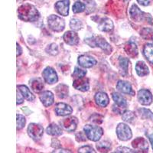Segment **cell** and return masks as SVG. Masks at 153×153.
I'll use <instances>...</instances> for the list:
<instances>
[{"mask_svg": "<svg viewBox=\"0 0 153 153\" xmlns=\"http://www.w3.org/2000/svg\"><path fill=\"white\" fill-rule=\"evenodd\" d=\"M18 15L19 19L25 22H35L40 16L38 9L29 3H25L19 7Z\"/></svg>", "mask_w": 153, "mask_h": 153, "instance_id": "6da1fadb", "label": "cell"}, {"mask_svg": "<svg viewBox=\"0 0 153 153\" xmlns=\"http://www.w3.org/2000/svg\"><path fill=\"white\" fill-rule=\"evenodd\" d=\"M84 131L87 137L90 140L94 142H97L100 140V139L103 134V129L100 126H97L86 125L84 127Z\"/></svg>", "mask_w": 153, "mask_h": 153, "instance_id": "7a4b0ae2", "label": "cell"}, {"mask_svg": "<svg viewBox=\"0 0 153 153\" xmlns=\"http://www.w3.org/2000/svg\"><path fill=\"white\" fill-rule=\"evenodd\" d=\"M48 25L51 29L56 32L62 31L65 27V20L55 15H51L49 16L48 19Z\"/></svg>", "mask_w": 153, "mask_h": 153, "instance_id": "3957f363", "label": "cell"}, {"mask_svg": "<svg viewBox=\"0 0 153 153\" xmlns=\"http://www.w3.org/2000/svg\"><path fill=\"white\" fill-rule=\"evenodd\" d=\"M117 134L119 139L122 141H127L132 138L131 129L125 123H120L117 128Z\"/></svg>", "mask_w": 153, "mask_h": 153, "instance_id": "277c9868", "label": "cell"}, {"mask_svg": "<svg viewBox=\"0 0 153 153\" xmlns=\"http://www.w3.org/2000/svg\"><path fill=\"white\" fill-rule=\"evenodd\" d=\"M129 15L131 18L136 22H143L144 20H148V18H151L149 14H146L139 9L136 5H132L129 10Z\"/></svg>", "mask_w": 153, "mask_h": 153, "instance_id": "5b68a950", "label": "cell"}, {"mask_svg": "<svg viewBox=\"0 0 153 153\" xmlns=\"http://www.w3.org/2000/svg\"><path fill=\"white\" fill-rule=\"evenodd\" d=\"M28 133L34 140H39L42 139L44 133V128L39 124L31 123L28 127Z\"/></svg>", "mask_w": 153, "mask_h": 153, "instance_id": "8992f818", "label": "cell"}, {"mask_svg": "<svg viewBox=\"0 0 153 153\" xmlns=\"http://www.w3.org/2000/svg\"><path fill=\"white\" fill-rule=\"evenodd\" d=\"M92 44L91 45V47H99L103 51H104L106 54H110L112 51V48L110 45L102 37H95V38H91Z\"/></svg>", "mask_w": 153, "mask_h": 153, "instance_id": "52a82bcc", "label": "cell"}, {"mask_svg": "<svg viewBox=\"0 0 153 153\" xmlns=\"http://www.w3.org/2000/svg\"><path fill=\"white\" fill-rule=\"evenodd\" d=\"M132 146L135 151L138 152H146L149 150V145L144 138L138 137L134 139L132 143Z\"/></svg>", "mask_w": 153, "mask_h": 153, "instance_id": "ba28073f", "label": "cell"}, {"mask_svg": "<svg viewBox=\"0 0 153 153\" xmlns=\"http://www.w3.org/2000/svg\"><path fill=\"white\" fill-rule=\"evenodd\" d=\"M42 76H43L45 81L49 84H55L56 82L57 81V80H58L57 73L51 67H48V68H46L44 70L43 73H42Z\"/></svg>", "mask_w": 153, "mask_h": 153, "instance_id": "9c48e42d", "label": "cell"}, {"mask_svg": "<svg viewBox=\"0 0 153 153\" xmlns=\"http://www.w3.org/2000/svg\"><path fill=\"white\" fill-rule=\"evenodd\" d=\"M61 123L62 127L65 130L68 131V132H73V131L76 129V126H77V123H78V120H77L76 117H70L62 120Z\"/></svg>", "mask_w": 153, "mask_h": 153, "instance_id": "30bf717a", "label": "cell"}, {"mask_svg": "<svg viewBox=\"0 0 153 153\" xmlns=\"http://www.w3.org/2000/svg\"><path fill=\"white\" fill-rule=\"evenodd\" d=\"M138 100L141 104L148 106L152 103L153 97L149 91H148V90H140L138 92Z\"/></svg>", "mask_w": 153, "mask_h": 153, "instance_id": "8fae6325", "label": "cell"}, {"mask_svg": "<svg viewBox=\"0 0 153 153\" xmlns=\"http://www.w3.org/2000/svg\"><path fill=\"white\" fill-rule=\"evenodd\" d=\"M97 60L89 55H81L78 57V64L83 68H91L97 65Z\"/></svg>", "mask_w": 153, "mask_h": 153, "instance_id": "7c38bea8", "label": "cell"}, {"mask_svg": "<svg viewBox=\"0 0 153 153\" xmlns=\"http://www.w3.org/2000/svg\"><path fill=\"white\" fill-rule=\"evenodd\" d=\"M69 6H70V0H62L59 2H56L54 7L57 12L61 16H67L69 13Z\"/></svg>", "mask_w": 153, "mask_h": 153, "instance_id": "4fadbf2b", "label": "cell"}, {"mask_svg": "<svg viewBox=\"0 0 153 153\" xmlns=\"http://www.w3.org/2000/svg\"><path fill=\"white\" fill-rule=\"evenodd\" d=\"M72 108L71 107V106L66 104V103H57L55 107V113L57 116L59 117H65V116H68V115L71 114Z\"/></svg>", "mask_w": 153, "mask_h": 153, "instance_id": "5bb4252c", "label": "cell"}, {"mask_svg": "<svg viewBox=\"0 0 153 153\" xmlns=\"http://www.w3.org/2000/svg\"><path fill=\"white\" fill-rule=\"evenodd\" d=\"M73 86L75 89L78 91H82V92H86L90 88V84H89L88 79L81 77V78L75 79L73 83Z\"/></svg>", "mask_w": 153, "mask_h": 153, "instance_id": "9a60e30c", "label": "cell"}, {"mask_svg": "<svg viewBox=\"0 0 153 153\" xmlns=\"http://www.w3.org/2000/svg\"><path fill=\"white\" fill-rule=\"evenodd\" d=\"M63 38L65 43L69 45H76L79 42V37L74 31H68L65 32Z\"/></svg>", "mask_w": 153, "mask_h": 153, "instance_id": "2e32d148", "label": "cell"}, {"mask_svg": "<svg viewBox=\"0 0 153 153\" xmlns=\"http://www.w3.org/2000/svg\"><path fill=\"white\" fill-rule=\"evenodd\" d=\"M40 100L44 106H46V107H48V106H51L54 103V94L51 91H44L43 93L40 94Z\"/></svg>", "mask_w": 153, "mask_h": 153, "instance_id": "e0dca14e", "label": "cell"}, {"mask_svg": "<svg viewBox=\"0 0 153 153\" xmlns=\"http://www.w3.org/2000/svg\"><path fill=\"white\" fill-rule=\"evenodd\" d=\"M117 88L118 89V91L123 93V94H130L132 96L135 94V92L132 90L131 84L128 83V82L124 81V80H119L117 84Z\"/></svg>", "mask_w": 153, "mask_h": 153, "instance_id": "ac0fdd59", "label": "cell"}, {"mask_svg": "<svg viewBox=\"0 0 153 153\" xmlns=\"http://www.w3.org/2000/svg\"><path fill=\"white\" fill-rule=\"evenodd\" d=\"M113 27H114V25H113V22L108 18H104V19H101L99 22V25H98V28L101 31H105V32L111 31L113 29Z\"/></svg>", "mask_w": 153, "mask_h": 153, "instance_id": "d6986e66", "label": "cell"}, {"mask_svg": "<svg viewBox=\"0 0 153 153\" xmlns=\"http://www.w3.org/2000/svg\"><path fill=\"white\" fill-rule=\"evenodd\" d=\"M95 101L100 107H106L109 104V97L104 92H98L95 95Z\"/></svg>", "mask_w": 153, "mask_h": 153, "instance_id": "ffe728a7", "label": "cell"}, {"mask_svg": "<svg viewBox=\"0 0 153 153\" xmlns=\"http://www.w3.org/2000/svg\"><path fill=\"white\" fill-rule=\"evenodd\" d=\"M124 49H125L126 53L129 55V57H132V58H135L136 57H137L138 54H139L137 46L133 42L127 43L124 47Z\"/></svg>", "mask_w": 153, "mask_h": 153, "instance_id": "44dd1931", "label": "cell"}, {"mask_svg": "<svg viewBox=\"0 0 153 153\" xmlns=\"http://www.w3.org/2000/svg\"><path fill=\"white\" fill-rule=\"evenodd\" d=\"M136 73L139 76H144L148 75L149 73V70L148 66L146 65L144 61H138L136 65Z\"/></svg>", "mask_w": 153, "mask_h": 153, "instance_id": "7402d4cb", "label": "cell"}, {"mask_svg": "<svg viewBox=\"0 0 153 153\" xmlns=\"http://www.w3.org/2000/svg\"><path fill=\"white\" fill-rule=\"evenodd\" d=\"M17 88L18 90L21 92V94H22L23 96V97L25 100H27L28 101H33L34 100H35V96L31 94L30 90L26 87V86L19 85L17 87Z\"/></svg>", "mask_w": 153, "mask_h": 153, "instance_id": "603a6c76", "label": "cell"}, {"mask_svg": "<svg viewBox=\"0 0 153 153\" xmlns=\"http://www.w3.org/2000/svg\"><path fill=\"white\" fill-rule=\"evenodd\" d=\"M46 132L48 135L53 136H59L62 134V129L59 126L55 123H51L48 126L46 129Z\"/></svg>", "mask_w": 153, "mask_h": 153, "instance_id": "cb8c5ba5", "label": "cell"}, {"mask_svg": "<svg viewBox=\"0 0 153 153\" xmlns=\"http://www.w3.org/2000/svg\"><path fill=\"white\" fill-rule=\"evenodd\" d=\"M56 95L61 99H65L68 96V87L65 84H59L55 88Z\"/></svg>", "mask_w": 153, "mask_h": 153, "instance_id": "d4e9b609", "label": "cell"}, {"mask_svg": "<svg viewBox=\"0 0 153 153\" xmlns=\"http://www.w3.org/2000/svg\"><path fill=\"white\" fill-rule=\"evenodd\" d=\"M119 64H120V74L123 76H126L128 72V67H129V60L126 58V57H120L119 59Z\"/></svg>", "mask_w": 153, "mask_h": 153, "instance_id": "484cf974", "label": "cell"}, {"mask_svg": "<svg viewBox=\"0 0 153 153\" xmlns=\"http://www.w3.org/2000/svg\"><path fill=\"white\" fill-rule=\"evenodd\" d=\"M30 84H31V87L32 89V91H35V93L41 92L44 88L43 82L39 78H35L31 80Z\"/></svg>", "mask_w": 153, "mask_h": 153, "instance_id": "4316f807", "label": "cell"}, {"mask_svg": "<svg viewBox=\"0 0 153 153\" xmlns=\"http://www.w3.org/2000/svg\"><path fill=\"white\" fill-rule=\"evenodd\" d=\"M113 100H114L115 103H117V106H119L120 107L125 108L127 106V103L126 99L123 97V96H121L120 94H118V93H113Z\"/></svg>", "mask_w": 153, "mask_h": 153, "instance_id": "83f0119b", "label": "cell"}, {"mask_svg": "<svg viewBox=\"0 0 153 153\" xmlns=\"http://www.w3.org/2000/svg\"><path fill=\"white\" fill-rule=\"evenodd\" d=\"M144 55L149 62L153 64V45L152 44H147L144 47Z\"/></svg>", "mask_w": 153, "mask_h": 153, "instance_id": "f1b7e54d", "label": "cell"}, {"mask_svg": "<svg viewBox=\"0 0 153 153\" xmlns=\"http://www.w3.org/2000/svg\"><path fill=\"white\" fill-rule=\"evenodd\" d=\"M140 35L146 40H153V29H152L151 28H143Z\"/></svg>", "mask_w": 153, "mask_h": 153, "instance_id": "f546056e", "label": "cell"}, {"mask_svg": "<svg viewBox=\"0 0 153 153\" xmlns=\"http://www.w3.org/2000/svg\"><path fill=\"white\" fill-rule=\"evenodd\" d=\"M70 27L73 31H77L81 29L82 27H83V24H82V22L80 19H72L70 22Z\"/></svg>", "mask_w": 153, "mask_h": 153, "instance_id": "4dcf8cb0", "label": "cell"}, {"mask_svg": "<svg viewBox=\"0 0 153 153\" xmlns=\"http://www.w3.org/2000/svg\"><path fill=\"white\" fill-rule=\"evenodd\" d=\"M122 118L124 122L132 123L136 120V115H135L134 113H132V111H126L123 114Z\"/></svg>", "mask_w": 153, "mask_h": 153, "instance_id": "1f68e13d", "label": "cell"}, {"mask_svg": "<svg viewBox=\"0 0 153 153\" xmlns=\"http://www.w3.org/2000/svg\"><path fill=\"white\" fill-rule=\"evenodd\" d=\"M138 111H139V113H140V115H141L143 118L153 120V113L149 110H148V109L142 108V109H139Z\"/></svg>", "mask_w": 153, "mask_h": 153, "instance_id": "d6a6232c", "label": "cell"}, {"mask_svg": "<svg viewBox=\"0 0 153 153\" xmlns=\"http://www.w3.org/2000/svg\"><path fill=\"white\" fill-rule=\"evenodd\" d=\"M86 9V5L80 2H76L73 5V12L74 13L83 12Z\"/></svg>", "mask_w": 153, "mask_h": 153, "instance_id": "836d02e7", "label": "cell"}, {"mask_svg": "<svg viewBox=\"0 0 153 153\" xmlns=\"http://www.w3.org/2000/svg\"><path fill=\"white\" fill-rule=\"evenodd\" d=\"M97 148L100 152H108L111 149V145L108 142H101L97 145Z\"/></svg>", "mask_w": 153, "mask_h": 153, "instance_id": "e575fe53", "label": "cell"}, {"mask_svg": "<svg viewBox=\"0 0 153 153\" xmlns=\"http://www.w3.org/2000/svg\"><path fill=\"white\" fill-rule=\"evenodd\" d=\"M86 74H87V71H84V70L83 69H80V68L76 67L74 71L73 76L75 79L81 78V77H84Z\"/></svg>", "mask_w": 153, "mask_h": 153, "instance_id": "d590c367", "label": "cell"}, {"mask_svg": "<svg viewBox=\"0 0 153 153\" xmlns=\"http://www.w3.org/2000/svg\"><path fill=\"white\" fill-rule=\"evenodd\" d=\"M46 51L51 55H57L58 54V48L56 44L52 43L48 46L46 48Z\"/></svg>", "mask_w": 153, "mask_h": 153, "instance_id": "8d00e7d4", "label": "cell"}, {"mask_svg": "<svg viewBox=\"0 0 153 153\" xmlns=\"http://www.w3.org/2000/svg\"><path fill=\"white\" fill-rule=\"evenodd\" d=\"M26 120L24 116L20 114H17V129H22L25 125Z\"/></svg>", "mask_w": 153, "mask_h": 153, "instance_id": "74e56055", "label": "cell"}, {"mask_svg": "<svg viewBox=\"0 0 153 153\" xmlns=\"http://www.w3.org/2000/svg\"><path fill=\"white\" fill-rule=\"evenodd\" d=\"M79 152H82V153H94L96 152L94 150V149L92 147L89 146H82L78 150Z\"/></svg>", "mask_w": 153, "mask_h": 153, "instance_id": "f35d334b", "label": "cell"}, {"mask_svg": "<svg viewBox=\"0 0 153 153\" xmlns=\"http://www.w3.org/2000/svg\"><path fill=\"white\" fill-rule=\"evenodd\" d=\"M86 134L85 132H77L76 134V139L77 142H84L86 141Z\"/></svg>", "mask_w": 153, "mask_h": 153, "instance_id": "ab89813d", "label": "cell"}, {"mask_svg": "<svg viewBox=\"0 0 153 153\" xmlns=\"http://www.w3.org/2000/svg\"><path fill=\"white\" fill-rule=\"evenodd\" d=\"M115 152H136L135 150L132 151L130 149L127 148V147H122V146L121 147H118Z\"/></svg>", "mask_w": 153, "mask_h": 153, "instance_id": "60d3db41", "label": "cell"}, {"mask_svg": "<svg viewBox=\"0 0 153 153\" xmlns=\"http://www.w3.org/2000/svg\"><path fill=\"white\" fill-rule=\"evenodd\" d=\"M23 96L22 94H21V92L19 91H17V104H22L23 103V101H24V97H22Z\"/></svg>", "mask_w": 153, "mask_h": 153, "instance_id": "b9f144b4", "label": "cell"}, {"mask_svg": "<svg viewBox=\"0 0 153 153\" xmlns=\"http://www.w3.org/2000/svg\"><path fill=\"white\" fill-rule=\"evenodd\" d=\"M137 2H139L140 5L146 6V5H149L150 2H151V0H137Z\"/></svg>", "mask_w": 153, "mask_h": 153, "instance_id": "7bdbcfd3", "label": "cell"}, {"mask_svg": "<svg viewBox=\"0 0 153 153\" xmlns=\"http://www.w3.org/2000/svg\"><path fill=\"white\" fill-rule=\"evenodd\" d=\"M22 52V49L21 46L19 45V44H17V57L20 56Z\"/></svg>", "mask_w": 153, "mask_h": 153, "instance_id": "ee69618b", "label": "cell"}, {"mask_svg": "<svg viewBox=\"0 0 153 153\" xmlns=\"http://www.w3.org/2000/svg\"><path fill=\"white\" fill-rule=\"evenodd\" d=\"M53 152H71V151H68V150L65 149H56L54 151H53Z\"/></svg>", "mask_w": 153, "mask_h": 153, "instance_id": "f6af8a7d", "label": "cell"}, {"mask_svg": "<svg viewBox=\"0 0 153 153\" xmlns=\"http://www.w3.org/2000/svg\"><path fill=\"white\" fill-rule=\"evenodd\" d=\"M149 139L150 143H151L152 146V149H153V134H152V135H149Z\"/></svg>", "mask_w": 153, "mask_h": 153, "instance_id": "bcb514c9", "label": "cell"}, {"mask_svg": "<svg viewBox=\"0 0 153 153\" xmlns=\"http://www.w3.org/2000/svg\"><path fill=\"white\" fill-rule=\"evenodd\" d=\"M84 2H87L88 5H91V4H94V0H84Z\"/></svg>", "mask_w": 153, "mask_h": 153, "instance_id": "7dc6e473", "label": "cell"}]
</instances>
